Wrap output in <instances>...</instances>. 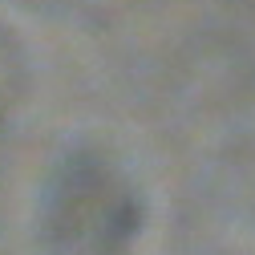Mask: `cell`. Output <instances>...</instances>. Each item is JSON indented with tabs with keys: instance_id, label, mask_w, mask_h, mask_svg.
<instances>
[{
	"instance_id": "cell-1",
	"label": "cell",
	"mask_w": 255,
	"mask_h": 255,
	"mask_svg": "<svg viewBox=\"0 0 255 255\" xmlns=\"http://www.w3.org/2000/svg\"><path fill=\"white\" fill-rule=\"evenodd\" d=\"M138 227V203L102 158L77 154L53 178L49 231L65 255H114Z\"/></svg>"
}]
</instances>
